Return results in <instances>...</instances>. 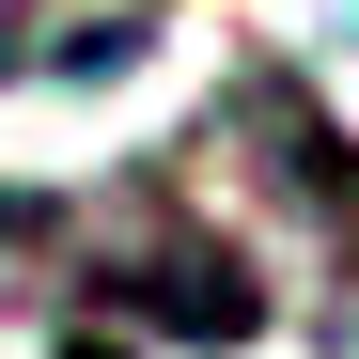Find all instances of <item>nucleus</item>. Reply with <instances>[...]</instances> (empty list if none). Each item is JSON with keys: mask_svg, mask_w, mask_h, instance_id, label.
<instances>
[{"mask_svg": "<svg viewBox=\"0 0 359 359\" xmlns=\"http://www.w3.org/2000/svg\"><path fill=\"white\" fill-rule=\"evenodd\" d=\"M94 297H126L141 328H188V344H250V328H266V281L234 266L219 234H188L172 203H141V219L94 250Z\"/></svg>", "mask_w": 359, "mask_h": 359, "instance_id": "nucleus-1", "label": "nucleus"}, {"mask_svg": "<svg viewBox=\"0 0 359 359\" xmlns=\"http://www.w3.org/2000/svg\"><path fill=\"white\" fill-rule=\"evenodd\" d=\"M16 234H47V219H32V203H16V188H0V250H16Z\"/></svg>", "mask_w": 359, "mask_h": 359, "instance_id": "nucleus-2", "label": "nucleus"}]
</instances>
